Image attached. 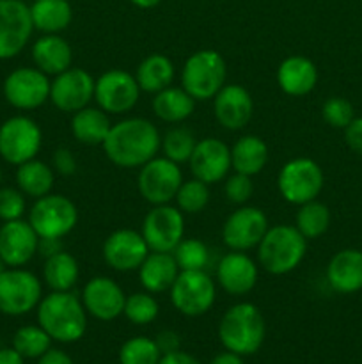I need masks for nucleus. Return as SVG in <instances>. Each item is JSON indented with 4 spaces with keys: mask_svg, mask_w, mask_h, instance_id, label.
<instances>
[{
    "mask_svg": "<svg viewBox=\"0 0 362 364\" xmlns=\"http://www.w3.org/2000/svg\"><path fill=\"white\" fill-rule=\"evenodd\" d=\"M160 142L162 135L151 121L146 117H126L110 127L102 148L114 166L135 169L158 155Z\"/></svg>",
    "mask_w": 362,
    "mask_h": 364,
    "instance_id": "nucleus-1",
    "label": "nucleus"
},
{
    "mask_svg": "<svg viewBox=\"0 0 362 364\" xmlns=\"http://www.w3.org/2000/svg\"><path fill=\"white\" fill-rule=\"evenodd\" d=\"M38 323L53 341L75 343L87 329V311L73 291H52L39 302Z\"/></svg>",
    "mask_w": 362,
    "mask_h": 364,
    "instance_id": "nucleus-2",
    "label": "nucleus"
},
{
    "mask_svg": "<svg viewBox=\"0 0 362 364\" xmlns=\"http://www.w3.org/2000/svg\"><path fill=\"white\" fill-rule=\"evenodd\" d=\"M266 336L265 316L258 306L238 302L224 313L219 323V340L226 350L238 355H252L263 347Z\"/></svg>",
    "mask_w": 362,
    "mask_h": 364,
    "instance_id": "nucleus-3",
    "label": "nucleus"
},
{
    "mask_svg": "<svg viewBox=\"0 0 362 364\" xmlns=\"http://www.w3.org/2000/svg\"><path fill=\"white\" fill-rule=\"evenodd\" d=\"M258 262L272 276H286L298 269L307 252V238L291 224L268 228L258 247Z\"/></svg>",
    "mask_w": 362,
    "mask_h": 364,
    "instance_id": "nucleus-4",
    "label": "nucleus"
},
{
    "mask_svg": "<svg viewBox=\"0 0 362 364\" xmlns=\"http://www.w3.org/2000/svg\"><path fill=\"white\" fill-rule=\"evenodd\" d=\"M226 59L216 50H199L185 60L181 70V87L195 102H208L226 85Z\"/></svg>",
    "mask_w": 362,
    "mask_h": 364,
    "instance_id": "nucleus-5",
    "label": "nucleus"
},
{
    "mask_svg": "<svg viewBox=\"0 0 362 364\" xmlns=\"http://www.w3.org/2000/svg\"><path fill=\"white\" fill-rule=\"evenodd\" d=\"M28 223L39 238H59L75 230L78 223V210L71 199L62 194H46L35 199L28 212Z\"/></svg>",
    "mask_w": 362,
    "mask_h": 364,
    "instance_id": "nucleus-6",
    "label": "nucleus"
},
{
    "mask_svg": "<svg viewBox=\"0 0 362 364\" xmlns=\"http://www.w3.org/2000/svg\"><path fill=\"white\" fill-rule=\"evenodd\" d=\"M325 185L323 171L314 160L298 156L284 164L277 176V188L280 196L291 205H304V203L318 199L319 192Z\"/></svg>",
    "mask_w": 362,
    "mask_h": 364,
    "instance_id": "nucleus-7",
    "label": "nucleus"
},
{
    "mask_svg": "<svg viewBox=\"0 0 362 364\" xmlns=\"http://www.w3.org/2000/svg\"><path fill=\"white\" fill-rule=\"evenodd\" d=\"M170 302L185 316H201L213 308L215 281L206 270H180L170 287Z\"/></svg>",
    "mask_w": 362,
    "mask_h": 364,
    "instance_id": "nucleus-8",
    "label": "nucleus"
},
{
    "mask_svg": "<svg viewBox=\"0 0 362 364\" xmlns=\"http://www.w3.org/2000/svg\"><path fill=\"white\" fill-rule=\"evenodd\" d=\"M43 299L41 281L31 270L9 267L0 274V313L21 316L39 306Z\"/></svg>",
    "mask_w": 362,
    "mask_h": 364,
    "instance_id": "nucleus-9",
    "label": "nucleus"
},
{
    "mask_svg": "<svg viewBox=\"0 0 362 364\" xmlns=\"http://www.w3.org/2000/svg\"><path fill=\"white\" fill-rule=\"evenodd\" d=\"M43 144V132L34 119L13 116L0 124V156L7 164L21 166L35 159Z\"/></svg>",
    "mask_w": 362,
    "mask_h": 364,
    "instance_id": "nucleus-10",
    "label": "nucleus"
},
{
    "mask_svg": "<svg viewBox=\"0 0 362 364\" xmlns=\"http://www.w3.org/2000/svg\"><path fill=\"white\" fill-rule=\"evenodd\" d=\"M181 183H183V173L180 164L165 156H155L138 171L137 188L142 198L153 206L169 205L176 198Z\"/></svg>",
    "mask_w": 362,
    "mask_h": 364,
    "instance_id": "nucleus-11",
    "label": "nucleus"
},
{
    "mask_svg": "<svg viewBox=\"0 0 362 364\" xmlns=\"http://www.w3.org/2000/svg\"><path fill=\"white\" fill-rule=\"evenodd\" d=\"M34 31L31 6L25 0H0V60L23 52Z\"/></svg>",
    "mask_w": 362,
    "mask_h": 364,
    "instance_id": "nucleus-12",
    "label": "nucleus"
},
{
    "mask_svg": "<svg viewBox=\"0 0 362 364\" xmlns=\"http://www.w3.org/2000/svg\"><path fill=\"white\" fill-rule=\"evenodd\" d=\"M141 233L149 251L172 252L185 238V213L177 206H153L144 217Z\"/></svg>",
    "mask_w": 362,
    "mask_h": 364,
    "instance_id": "nucleus-13",
    "label": "nucleus"
},
{
    "mask_svg": "<svg viewBox=\"0 0 362 364\" xmlns=\"http://www.w3.org/2000/svg\"><path fill=\"white\" fill-rule=\"evenodd\" d=\"M141 98L135 75L124 70H109L96 80V105L109 116H121L133 109Z\"/></svg>",
    "mask_w": 362,
    "mask_h": 364,
    "instance_id": "nucleus-14",
    "label": "nucleus"
},
{
    "mask_svg": "<svg viewBox=\"0 0 362 364\" xmlns=\"http://www.w3.org/2000/svg\"><path fill=\"white\" fill-rule=\"evenodd\" d=\"M96 80L82 68H67L50 84V102L64 114H75L94 100Z\"/></svg>",
    "mask_w": 362,
    "mask_h": 364,
    "instance_id": "nucleus-15",
    "label": "nucleus"
},
{
    "mask_svg": "<svg viewBox=\"0 0 362 364\" xmlns=\"http://www.w3.org/2000/svg\"><path fill=\"white\" fill-rule=\"evenodd\" d=\"M48 75L38 68H16L4 80V98L11 107L20 110H34L50 100Z\"/></svg>",
    "mask_w": 362,
    "mask_h": 364,
    "instance_id": "nucleus-16",
    "label": "nucleus"
},
{
    "mask_svg": "<svg viewBox=\"0 0 362 364\" xmlns=\"http://www.w3.org/2000/svg\"><path fill=\"white\" fill-rule=\"evenodd\" d=\"M268 228V217L265 215L261 208L240 206L224 223V244L231 251H251V249L258 247Z\"/></svg>",
    "mask_w": 362,
    "mask_h": 364,
    "instance_id": "nucleus-17",
    "label": "nucleus"
},
{
    "mask_svg": "<svg viewBox=\"0 0 362 364\" xmlns=\"http://www.w3.org/2000/svg\"><path fill=\"white\" fill-rule=\"evenodd\" d=\"M149 252L142 233L130 228L116 230L103 242V259L116 272L138 270Z\"/></svg>",
    "mask_w": 362,
    "mask_h": 364,
    "instance_id": "nucleus-18",
    "label": "nucleus"
},
{
    "mask_svg": "<svg viewBox=\"0 0 362 364\" xmlns=\"http://www.w3.org/2000/svg\"><path fill=\"white\" fill-rule=\"evenodd\" d=\"M124 302L126 295L123 288L106 276H96L89 279L82 291V304L85 311L102 322H110L123 315Z\"/></svg>",
    "mask_w": 362,
    "mask_h": 364,
    "instance_id": "nucleus-19",
    "label": "nucleus"
},
{
    "mask_svg": "<svg viewBox=\"0 0 362 364\" xmlns=\"http://www.w3.org/2000/svg\"><path fill=\"white\" fill-rule=\"evenodd\" d=\"M188 166L197 180L208 185L219 183L231 171V148L216 137L201 139L195 144Z\"/></svg>",
    "mask_w": 362,
    "mask_h": 364,
    "instance_id": "nucleus-20",
    "label": "nucleus"
},
{
    "mask_svg": "<svg viewBox=\"0 0 362 364\" xmlns=\"http://www.w3.org/2000/svg\"><path fill=\"white\" fill-rule=\"evenodd\" d=\"M213 114L216 123L229 132L247 127L254 114L252 96L243 85L227 84L213 98Z\"/></svg>",
    "mask_w": 362,
    "mask_h": 364,
    "instance_id": "nucleus-21",
    "label": "nucleus"
},
{
    "mask_svg": "<svg viewBox=\"0 0 362 364\" xmlns=\"http://www.w3.org/2000/svg\"><path fill=\"white\" fill-rule=\"evenodd\" d=\"M258 263L241 251H231L220 258L216 265V283L233 297L247 295L258 284Z\"/></svg>",
    "mask_w": 362,
    "mask_h": 364,
    "instance_id": "nucleus-22",
    "label": "nucleus"
},
{
    "mask_svg": "<svg viewBox=\"0 0 362 364\" xmlns=\"http://www.w3.org/2000/svg\"><path fill=\"white\" fill-rule=\"evenodd\" d=\"M39 237L28 220L4 223L0 228V256L7 267H23L38 255Z\"/></svg>",
    "mask_w": 362,
    "mask_h": 364,
    "instance_id": "nucleus-23",
    "label": "nucleus"
},
{
    "mask_svg": "<svg viewBox=\"0 0 362 364\" xmlns=\"http://www.w3.org/2000/svg\"><path fill=\"white\" fill-rule=\"evenodd\" d=\"M277 84L290 96H305L318 84V68L304 55L286 57L277 68Z\"/></svg>",
    "mask_w": 362,
    "mask_h": 364,
    "instance_id": "nucleus-24",
    "label": "nucleus"
},
{
    "mask_svg": "<svg viewBox=\"0 0 362 364\" xmlns=\"http://www.w3.org/2000/svg\"><path fill=\"white\" fill-rule=\"evenodd\" d=\"M327 281L337 294H355L362 290V251L343 249L327 265Z\"/></svg>",
    "mask_w": 362,
    "mask_h": 364,
    "instance_id": "nucleus-25",
    "label": "nucleus"
},
{
    "mask_svg": "<svg viewBox=\"0 0 362 364\" xmlns=\"http://www.w3.org/2000/svg\"><path fill=\"white\" fill-rule=\"evenodd\" d=\"M32 60L38 70L43 73L59 75L71 68L73 63V50L70 43L59 34H43L41 38L35 39L32 45Z\"/></svg>",
    "mask_w": 362,
    "mask_h": 364,
    "instance_id": "nucleus-26",
    "label": "nucleus"
},
{
    "mask_svg": "<svg viewBox=\"0 0 362 364\" xmlns=\"http://www.w3.org/2000/svg\"><path fill=\"white\" fill-rule=\"evenodd\" d=\"M177 274H180V267L172 252L151 251L138 267V281L144 290L153 295L170 290Z\"/></svg>",
    "mask_w": 362,
    "mask_h": 364,
    "instance_id": "nucleus-27",
    "label": "nucleus"
},
{
    "mask_svg": "<svg viewBox=\"0 0 362 364\" xmlns=\"http://www.w3.org/2000/svg\"><path fill=\"white\" fill-rule=\"evenodd\" d=\"M268 146L258 135H243L231 148V169L234 173L256 176L268 164Z\"/></svg>",
    "mask_w": 362,
    "mask_h": 364,
    "instance_id": "nucleus-28",
    "label": "nucleus"
},
{
    "mask_svg": "<svg viewBox=\"0 0 362 364\" xmlns=\"http://www.w3.org/2000/svg\"><path fill=\"white\" fill-rule=\"evenodd\" d=\"M109 114L99 107H84L71 117V134L78 142L85 146H102L109 135Z\"/></svg>",
    "mask_w": 362,
    "mask_h": 364,
    "instance_id": "nucleus-29",
    "label": "nucleus"
},
{
    "mask_svg": "<svg viewBox=\"0 0 362 364\" xmlns=\"http://www.w3.org/2000/svg\"><path fill=\"white\" fill-rule=\"evenodd\" d=\"M194 110L195 100L183 87L169 85L163 91L153 95V112L163 123H183L194 114Z\"/></svg>",
    "mask_w": 362,
    "mask_h": 364,
    "instance_id": "nucleus-30",
    "label": "nucleus"
},
{
    "mask_svg": "<svg viewBox=\"0 0 362 364\" xmlns=\"http://www.w3.org/2000/svg\"><path fill=\"white\" fill-rule=\"evenodd\" d=\"M176 68L172 60L163 53H151L135 70V80H137L141 91L156 95L169 85H172Z\"/></svg>",
    "mask_w": 362,
    "mask_h": 364,
    "instance_id": "nucleus-31",
    "label": "nucleus"
},
{
    "mask_svg": "<svg viewBox=\"0 0 362 364\" xmlns=\"http://www.w3.org/2000/svg\"><path fill=\"white\" fill-rule=\"evenodd\" d=\"M32 23L43 34H60L70 27L73 9L67 0H32Z\"/></svg>",
    "mask_w": 362,
    "mask_h": 364,
    "instance_id": "nucleus-32",
    "label": "nucleus"
},
{
    "mask_svg": "<svg viewBox=\"0 0 362 364\" xmlns=\"http://www.w3.org/2000/svg\"><path fill=\"white\" fill-rule=\"evenodd\" d=\"M80 277L77 258L67 251H59L45 258L43 279L52 291H71Z\"/></svg>",
    "mask_w": 362,
    "mask_h": 364,
    "instance_id": "nucleus-33",
    "label": "nucleus"
},
{
    "mask_svg": "<svg viewBox=\"0 0 362 364\" xmlns=\"http://www.w3.org/2000/svg\"><path fill=\"white\" fill-rule=\"evenodd\" d=\"M53 167L48 164L41 162V160H28V162L21 164L16 169V183L18 188L23 192L28 198L39 199L43 196L50 194L53 188Z\"/></svg>",
    "mask_w": 362,
    "mask_h": 364,
    "instance_id": "nucleus-34",
    "label": "nucleus"
},
{
    "mask_svg": "<svg viewBox=\"0 0 362 364\" xmlns=\"http://www.w3.org/2000/svg\"><path fill=\"white\" fill-rule=\"evenodd\" d=\"M330 226V210L329 206L319 203L318 199L300 205V210L297 212V220L295 228L304 235L307 240L318 238L327 233Z\"/></svg>",
    "mask_w": 362,
    "mask_h": 364,
    "instance_id": "nucleus-35",
    "label": "nucleus"
},
{
    "mask_svg": "<svg viewBox=\"0 0 362 364\" xmlns=\"http://www.w3.org/2000/svg\"><path fill=\"white\" fill-rule=\"evenodd\" d=\"M195 144H197V139L192 134V130L185 127H174L162 135L160 149L163 151L165 159L176 164H183L190 160Z\"/></svg>",
    "mask_w": 362,
    "mask_h": 364,
    "instance_id": "nucleus-36",
    "label": "nucleus"
},
{
    "mask_svg": "<svg viewBox=\"0 0 362 364\" xmlns=\"http://www.w3.org/2000/svg\"><path fill=\"white\" fill-rule=\"evenodd\" d=\"M52 338L41 326H23L13 338V348L25 359H39L50 350Z\"/></svg>",
    "mask_w": 362,
    "mask_h": 364,
    "instance_id": "nucleus-37",
    "label": "nucleus"
},
{
    "mask_svg": "<svg viewBox=\"0 0 362 364\" xmlns=\"http://www.w3.org/2000/svg\"><path fill=\"white\" fill-rule=\"evenodd\" d=\"M180 270H206L209 265V247L197 238H183L172 251Z\"/></svg>",
    "mask_w": 362,
    "mask_h": 364,
    "instance_id": "nucleus-38",
    "label": "nucleus"
},
{
    "mask_svg": "<svg viewBox=\"0 0 362 364\" xmlns=\"http://www.w3.org/2000/svg\"><path fill=\"white\" fill-rule=\"evenodd\" d=\"M174 201L183 213H190V215L201 213L209 203V185L197 178L183 181L181 187L177 188Z\"/></svg>",
    "mask_w": 362,
    "mask_h": 364,
    "instance_id": "nucleus-39",
    "label": "nucleus"
},
{
    "mask_svg": "<svg viewBox=\"0 0 362 364\" xmlns=\"http://www.w3.org/2000/svg\"><path fill=\"white\" fill-rule=\"evenodd\" d=\"M162 359L155 340L146 336H135L128 340L119 350L121 364H158Z\"/></svg>",
    "mask_w": 362,
    "mask_h": 364,
    "instance_id": "nucleus-40",
    "label": "nucleus"
},
{
    "mask_svg": "<svg viewBox=\"0 0 362 364\" xmlns=\"http://www.w3.org/2000/svg\"><path fill=\"white\" fill-rule=\"evenodd\" d=\"M160 313L158 301L149 291H137L126 297L123 315L135 326H148Z\"/></svg>",
    "mask_w": 362,
    "mask_h": 364,
    "instance_id": "nucleus-41",
    "label": "nucleus"
},
{
    "mask_svg": "<svg viewBox=\"0 0 362 364\" xmlns=\"http://www.w3.org/2000/svg\"><path fill=\"white\" fill-rule=\"evenodd\" d=\"M322 116L332 128H346L353 121V105L346 98L332 96L322 107Z\"/></svg>",
    "mask_w": 362,
    "mask_h": 364,
    "instance_id": "nucleus-42",
    "label": "nucleus"
},
{
    "mask_svg": "<svg viewBox=\"0 0 362 364\" xmlns=\"http://www.w3.org/2000/svg\"><path fill=\"white\" fill-rule=\"evenodd\" d=\"M25 213V194L20 188H0V219L4 223L21 219Z\"/></svg>",
    "mask_w": 362,
    "mask_h": 364,
    "instance_id": "nucleus-43",
    "label": "nucleus"
},
{
    "mask_svg": "<svg viewBox=\"0 0 362 364\" xmlns=\"http://www.w3.org/2000/svg\"><path fill=\"white\" fill-rule=\"evenodd\" d=\"M224 192H226V198L233 205H245L252 198V194H254L252 176L241 173L231 174V176H227L226 185H224Z\"/></svg>",
    "mask_w": 362,
    "mask_h": 364,
    "instance_id": "nucleus-44",
    "label": "nucleus"
},
{
    "mask_svg": "<svg viewBox=\"0 0 362 364\" xmlns=\"http://www.w3.org/2000/svg\"><path fill=\"white\" fill-rule=\"evenodd\" d=\"M52 167L55 173L62 174V176H73L77 173V159H75L73 151L67 148H57L52 156Z\"/></svg>",
    "mask_w": 362,
    "mask_h": 364,
    "instance_id": "nucleus-45",
    "label": "nucleus"
},
{
    "mask_svg": "<svg viewBox=\"0 0 362 364\" xmlns=\"http://www.w3.org/2000/svg\"><path fill=\"white\" fill-rule=\"evenodd\" d=\"M344 141L355 153L362 155V117H353V121L344 128Z\"/></svg>",
    "mask_w": 362,
    "mask_h": 364,
    "instance_id": "nucleus-46",
    "label": "nucleus"
},
{
    "mask_svg": "<svg viewBox=\"0 0 362 364\" xmlns=\"http://www.w3.org/2000/svg\"><path fill=\"white\" fill-rule=\"evenodd\" d=\"M155 341L158 345L162 355L180 350V336L174 331H163V333L158 334V338Z\"/></svg>",
    "mask_w": 362,
    "mask_h": 364,
    "instance_id": "nucleus-47",
    "label": "nucleus"
},
{
    "mask_svg": "<svg viewBox=\"0 0 362 364\" xmlns=\"http://www.w3.org/2000/svg\"><path fill=\"white\" fill-rule=\"evenodd\" d=\"M39 364H75V363L66 352L59 350V348H50L46 354H43L41 358H39Z\"/></svg>",
    "mask_w": 362,
    "mask_h": 364,
    "instance_id": "nucleus-48",
    "label": "nucleus"
},
{
    "mask_svg": "<svg viewBox=\"0 0 362 364\" xmlns=\"http://www.w3.org/2000/svg\"><path fill=\"white\" fill-rule=\"evenodd\" d=\"M158 364H201L194 355L187 354V352H170V354H163Z\"/></svg>",
    "mask_w": 362,
    "mask_h": 364,
    "instance_id": "nucleus-49",
    "label": "nucleus"
},
{
    "mask_svg": "<svg viewBox=\"0 0 362 364\" xmlns=\"http://www.w3.org/2000/svg\"><path fill=\"white\" fill-rule=\"evenodd\" d=\"M62 251V244H60L59 238H39V247L38 252H41L45 258L55 255V252Z\"/></svg>",
    "mask_w": 362,
    "mask_h": 364,
    "instance_id": "nucleus-50",
    "label": "nucleus"
},
{
    "mask_svg": "<svg viewBox=\"0 0 362 364\" xmlns=\"http://www.w3.org/2000/svg\"><path fill=\"white\" fill-rule=\"evenodd\" d=\"M25 358L14 348H2L0 350V364H23Z\"/></svg>",
    "mask_w": 362,
    "mask_h": 364,
    "instance_id": "nucleus-51",
    "label": "nucleus"
},
{
    "mask_svg": "<svg viewBox=\"0 0 362 364\" xmlns=\"http://www.w3.org/2000/svg\"><path fill=\"white\" fill-rule=\"evenodd\" d=\"M209 364H243V359H241V355L227 350V352H222V354L215 355V359H213Z\"/></svg>",
    "mask_w": 362,
    "mask_h": 364,
    "instance_id": "nucleus-52",
    "label": "nucleus"
},
{
    "mask_svg": "<svg viewBox=\"0 0 362 364\" xmlns=\"http://www.w3.org/2000/svg\"><path fill=\"white\" fill-rule=\"evenodd\" d=\"M130 2L133 4V6L141 7V9H153V7L158 6L162 0H130Z\"/></svg>",
    "mask_w": 362,
    "mask_h": 364,
    "instance_id": "nucleus-53",
    "label": "nucleus"
},
{
    "mask_svg": "<svg viewBox=\"0 0 362 364\" xmlns=\"http://www.w3.org/2000/svg\"><path fill=\"white\" fill-rule=\"evenodd\" d=\"M6 269H9V267L6 265V262H4V259H2V256H0V274H2L4 270H6Z\"/></svg>",
    "mask_w": 362,
    "mask_h": 364,
    "instance_id": "nucleus-54",
    "label": "nucleus"
},
{
    "mask_svg": "<svg viewBox=\"0 0 362 364\" xmlns=\"http://www.w3.org/2000/svg\"><path fill=\"white\" fill-rule=\"evenodd\" d=\"M0 183H2V169H0Z\"/></svg>",
    "mask_w": 362,
    "mask_h": 364,
    "instance_id": "nucleus-55",
    "label": "nucleus"
},
{
    "mask_svg": "<svg viewBox=\"0 0 362 364\" xmlns=\"http://www.w3.org/2000/svg\"><path fill=\"white\" fill-rule=\"evenodd\" d=\"M25 2H27V0H25Z\"/></svg>",
    "mask_w": 362,
    "mask_h": 364,
    "instance_id": "nucleus-56",
    "label": "nucleus"
},
{
    "mask_svg": "<svg viewBox=\"0 0 362 364\" xmlns=\"http://www.w3.org/2000/svg\"><path fill=\"white\" fill-rule=\"evenodd\" d=\"M361 2H362V0H361Z\"/></svg>",
    "mask_w": 362,
    "mask_h": 364,
    "instance_id": "nucleus-57",
    "label": "nucleus"
}]
</instances>
